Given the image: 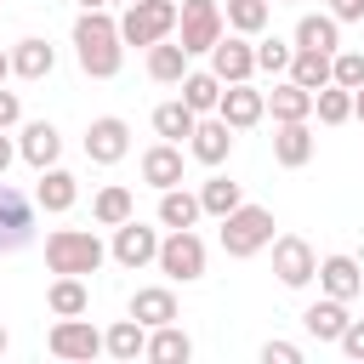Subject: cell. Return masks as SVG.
<instances>
[{
    "instance_id": "cell-29",
    "label": "cell",
    "mask_w": 364,
    "mask_h": 364,
    "mask_svg": "<svg viewBox=\"0 0 364 364\" xmlns=\"http://www.w3.org/2000/svg\"><path fill=\"white\" fill-rule=\"evenodd\" d=\"M91 216H97V228H119V222H131V216H136V199H131V188L108 182V188L91 199Z\"/></svg>"
},
{
    "instance_id": "cell-17",
    "label": "cell",
    "mask_w": 364,
    "mask_h": 364,
    "mask_svg": "<svg viewBox=\"0 0 364 364\" xmlns=\"http://www.w3.org/2000/svg\"><path fill=\"white\" fill-rule=\"evenodd\" d=\"M74 199H80L74 171L46 165V171H40V188H34V205H40V210H51V216H63V210H74Z\"/></svg>"
},
{
    "instance_id": "cell-4",
    "label": "cell",
    "mask_w": 364,
    "mask_h": 364,
    "mask_svg": "<svg viewBox=\"0 0 364 364\" xmlns=\"http://www.w3.org/2000/svg\"><path fill=\"white\" fill-rule=\"evenodd\" d=\"M171 28H176V0H125V17H119V40L125 46L171 40Z\"/></svg>"
},
{
    "instance_id": "cell-38",
    "label": "cell",
    "mask_w": 364,
    "mask_h": 364,
    "mask_svg": "<svg viewBox=\"0 0 364 364\" xmlns=\"http://www.w3.org/2000/svg\"><path fill=\"white\" fill-rule=\"evenodd\" d=\"M290 51H296V46H290V40H279V34H273V40H256V68L284 74V68H290Z\"/></svg>"
},
{
    "instance_id": "cell-37",
    "label": "cell",
    "mask_w": 364,
    "mask_h": 364,
    "mask_svg": "<svg viewBox=\"0 0 364 364\" xmlns=\"http://www.w3.org/2000/svg\"><path fill=\"white\" fill-rule=\"evenodd\" d=\"M330 80L336 85H364V51H330Z\"/></svg>"
},
{
    "instance_id": "cell-8",
    "label": "cell",
    "mask_w": 364,
    "mask_h": 364,
    "mask_svg": "<svg viewBox=\"0 0 364 364\" xmlns=\"http://www.w3.org/2000/svg\"><path fill=\"white\" fill-rule=\"evenodd\" d=\"M125 154H131V125L119 114H102L85 125V159L91 165H119Z\"/></svg>"
},
{
    "instance_id": "cell-9",
    "label": "cell",
    "mask_w": 364,
    "mask_h": 364,
    "mask_svg": "<svg viewBox=\"0 0 364 364\" xmlns=\"http://www.w3.org/2000/svg\"><path fill=\"white\" fill-rule=\"evenodd\" d=\"M108 256H114L119 267H131V273H136V267H148V262L159 256V228H148V222H136V216H131V222H119V228H114Z\"/></svg>"
},
{
    "instance_id": "cell-31",
    "label": "cell",
    "mask_w": 364,
    "mask_h": 364,
    "mask_svg": "<svg viewBox=\"0 0 364 364\" xmlns=\"http://www.w3.org/2000/svg\"><path fill=\"white\" fill-rule=\"evenodd\" d=\"M296 85H307V91H318V85H330V51H290V68H284Z\"/></svg>"
},
{
    "instance_id": "cell-2",
    "label": "cell",
    "mask_w": 364,
    "mask_h": 364,
    "mask_svg": "<svg viewBox=\"0 0 364 364\" xmlns=\"http://www.w3.org/2000/svg\"><path fill=\"white\" fill-rule=\"evenodd\" d=\"M108 262V245L91 233V228H57V233H46V267L51 273H97Z\"/></svg>"
},
{
    "instance_id": "cell-36",
    "label": "cell",
    "mask_w": 364,
    "mask_h": 364,
    "mask_svg": "<svg viewBox=\"0 0 364 364\" xmlns=\"http://www.w3.org/2000/svg\"><path fill=\"white\" fill-rule=\"evenodd\" d=\"M267 17H273L267 0H228V28L245 34V40H256V34L267 28Z\"/></svg>"
},
{
    "instance_id": "cell-1",
    "label": "cell",
    "mask_w": 364,
    "mask_h": 364,
    "mask_svg": "<svg viewBox=\"0 0 364 364\" xmlns=\"http://www.w3.org/2000/svg\"><path fill=\"white\" fill-rule=\"evenodd\" d=\"M74 57L91 80H114L119 63H125V40H119V23L108 17V6H91L74 17Z\"/></svg>"
},
{
    "instance_id": "cell-7",
    "label": "cell",
    "mask_w": 364,
    "mask_h": 364,
    "mask_svg": "<svg viewBox=\"0 0 364 364\" xmlns=\"http://www.w3.org/2000/svg\"><path fill=\"white\" fill-rule=\"evenodd\" d=\"M273 273H279V284H284V290L313 284V273H318L313 245H307L301 233H279V239H273Z\"/></svg>"
},
{
    "instance_id": "cell-35",
    "label": "cell",
    "mask_w": 364,
    "mask_h": 364,
    "mask_svg": "<svg viewBox=\"0 0 364 364\" xmlns=\"http://www.w3.org/2000/svg\"><path fill=\"white\" fill-rule=\"evenodd\" d=\"M233 205H245V193H239V182H228V176H210V182H199V210L205 216H228Z\"/></svg>"
},
{
    "instance_id": "cell-32",
    "label": "cell",
    "mask_w": 364,
    "mask_h": 364,
    "mask_svg": "<svg viewBox=\"0 0 364 364\" xmlns=\"http://www.w3.org/2000/svg\"><path fill=\"white\" fill-rule=\"evenodd\" d=\"M313 114H318V125H347V119H353V91L336 85V80L318 85V91H313Z\"/></svg>"
},
{
    "instance_id": "cell-15",
    "label": "cell",
    "mask_w": 364,
    "mask_h": 364,
    "mask_svg": "<svg viewBox=\"0 0 364 364\" xmlns=\"http://www.w3.org/2000/svg\"><path fill=\"white\" fill-rule=\"evenodd\" d=\"M57 154H63L57 125H51V119H28L23 136H17V159H28L34 171H46V165H57Z\"/></svg>"
},
{
    "instance_id": "cell-5",
    "label": "cell",
    "mask_w": 364,
    "mask_h": 364,
    "mask_svg": "<svg viewBox=\"0 0 364 364\" xmlns=\"http://www.w3.org/2000/svg\"><path fill=\"white\" fill-rule=\"evenodd\" d=\"M159 273L165 279H176V284H193V279H205V239L193 233V228H171L165 239H159Z\"/></svg>"
},
{
    "instance_id": "cell-24",
    "label": "cell",
    "mask_w": 364,
    "mask_h": 364,
    "mask_svg": "<svg viewBox=\"0 0 364 364\" xmlns=\"http://www.w3.org/2000/svg\"><path fill=\"white\" fill-rule=\"evenodd\" d=\"M46 307H51L57 318H74V313H85V307H91V290H85V279H80V273H57V279H51V290H46Z\"/></svg>"
},
{
    "instance_id": "cell-23",
    "label": "cell",
    "mask_w": 364,
    "mask_h": 364,
    "mask_svg": "<svg viewBox=\"0 0 364 364\" xmlns=\"http://www.w3.org/2000/svg\"><path fill=\"white\" fill-rule=\"evenodd\" d=\"M142 358H154V364H188V358H193V341H188V336L176 330V318H171V324H154V330H148Z\"/></svg>"
},
{
    "instance_id": "cell-6",
    "label": "cell",
    "mask_w": 364,
    "mask_h": 364,
    "mask_svg": "<svg viewBox=\"0 0 364 364\" xmlns=\"http://www.w3.org/2000/svg\"><path fill=\"white\" fill-rule=\"evenodd\" d=\"M176 28H182V51L188 57H205L222 40V6L216 0H182L176 6Z\"/></svg>"
},
{
    "instance_id": "cell-44",
    "label": "cell",
    "mask_w": 364,
    "mask_h": 364,
    "mask_svg": "<svg viewBox=\"0 0 364 364\" xmlns=\"http://www.w3.org/2000/svg\"><path fill=\"white\" fill-rule=\"evenodd\" d=\"M353 119H364V85H353Z\"/></svg>"
},
{
    "instance_id": "cell-22",
    "label": "cell",
    "mask_w": 364,
    "mask_h": 364,
    "mask_svg": "<svg viewBox=\"0 0 364 364\" xmlns=\"http://www.w3.org/2000/svg\"><path fill=\"white\" fill-rule=\"evenodd\" d=\"M267 97V114H273V125L279 119H313V91L307 85H296V80H279L273 91H262Z\"/></svg>"
},
{
    "instance_id": "cell-21",
    "label": "cell",
    "mask_w": 364,
    "mask_h": 364,
    "mask_svg": "<svg viewBox=\"0 0 364 364\" xmlns=\"http://www.w3.org/2000/svg\"><path fill=\"white\" fill-rule=\"evenodd\" d=\"M290 46H301V51H341V23L330 11H307L296 23V40Z\"/></svg>"
},
{
    "instance_id": "cell-34",
    "label": "cell",
    "mask_w": 364,
    "mask_h": 364,
    "mask_svg": "<svg viewBox=\"0 0 364 364\" xmlns=\"http://www.w3.org/2000/svg\"><path fill=\"white\" fill-rule=\"evenodd\" d=\"M193 119H199V114H193V108H188L182 97H176V102H159V108H154V131H159L165 142H182V136H193Z\"/></svg>"
},
{
    "instance_id": "cell-14",
    "label": "cell",
    "mask_w": 364,
    "mask_h": 364,
    "mask_svg": "<svg viewBox=\"0 0 364 364\" xmlns=\"http://www.w3.org/2000/svg\"><path fill=\"white\" fill-rule=\"evenodd\" d=\"M188 154L199 165H222L233 154V125L216 114V119H193V136H188Z\"/></svg>"
},
{
    "instance_id": "cell-48",
    "label": "cell",
    "mask_w": 364,
    "mask_h": 364,
    "mask_svg": "<svg viewBox=\"0 0 364 364\" xmlns=\"http://www.w3.org/2000/svg\"><path fill=\"white\" fill-rule=\"evenodd\" d=\"M0 353H6V330H0Z\"/></svg>"
},
{
    "instance_id": "cell-13",
    "label": "cell",
    "mask_w": 364,
    "mask_h": 364,
    "mask_svg": "<svg viewBox=\"0 0 364 364\" xmlns=\"http://www.w3.org/2000/svg\"><path fill=\"white\" fill-rule=\"evenodd\" d=\"M216 114H222L233 131H250V125H262L267 97H262L250 80H233V85H222V97H216Z\"/></svg>"
},
{
    "instance_id": "cell-10",
    "label": "cell",
    "mask_w": 364,
    "mask_h": 364,
    "mask_svg": "<svg viewBox=\"0 0 364 364\" xmlns=\"http://www.w3.org/2000/svg\"><path fill=\"white\" fill-rule=\"evenodd\" d=\"M23 245H34V205H28L11 182H0V250L11 256V250H23Z\"/></svg>"
},
{
    "instance_id": "cell-28",
    "label": "cell",
    "mask_w": 364,
    "mask_h": 364,
    "mask_svg": "<svg viewBox=\"0 0 364 364\" xmlns=\"http://www.w3.org/2000/svg\"><path fill=\"white\" fill-rule=\"evenodd\" d=\"M188 74V51H182V40L171 46V40H154L148 46V80H159V85H176Z\"/></svg>"
},
{
    "instance_id": "cell-47",
    "label": "cell",
    "mask_w": 364,
    "mask_h": 364,
    "mask_svg": "<svg viewBox=\"0 0 364 364\" xmlns=\"http://www.w3.org/2000/svg\"><path fill=\"white\" fill-rule=\"evenodd\" d=\"M102 6H125V0H102Z\"/></svg>"
},
{
    "instance_id": "cell-30",
    "label": "cell",
    "mask_w": 364,
    "mask_h": 364,
    "mask_svg": "<svg viewBox=\"0 0 364 364\" xmlns=\"http://www.w3.org/2000/svg\"><path fill=\"white\" fill-rule=\"evenodd\" d=\"M205 210H199V193H188L182 182L159 193V228H193Z\"/></svg>"
},
{
    "instance_id": "cell-49",
    "label": "cell",
    "mask_w": 364,
    "mask_h": 364,
    "mask_svg": "<svg viewBox=\"0 0 364 364\" xmlns=\"http://www.w3.org/2000/svg\"><path fill=\"white\" fill-rule=\"evenodd\" d=\"M273 6H296V0H273Z\"/></svg>"
},
{
    "instance_id": "cell-43",
    "label": "cell",
    "mask_w": 364,
    "mask_h": 364,
    "mask_svg": "<svg viewBox=\"0 0 364 364\" xmlns=\"http://www.w3.org/2000/svg\"><path fill=\"white\" fill-rule=\"evenodd\" d=\"M11 159H17V142H11V136H6V131H0V176H6V171H11Z\"/></svg>"
},
{
    "instance_id": "cell-16",
    "label": "cell",
    "mask_w": 364,
    "mask_h": 364,
    "mask_svg": "<svg viewBox=\"0 0 364 364\" xmlns=\"http://www.w3.org/2000/svg\"><path fill=\"white\" fill-rule=\"evenodd\" d=\"M273 159H279L284 171L307 165V159H313V125H307V119H279V131H273Z\"/></svg>"
},
{
    "instance_id": "cell-3",
    "label": "cell",
    "mask_w": 364,
    "mask_h": 364,
    "mask_svg": "<svg viewBox=\"0 0 364 364\" xmlns=\"http://www.w3.org/2000/svg\"><path fill=\"white\" fill-rule=\"evenodd\" d=\"M267 245H273V210L267 205H233L222 216V250L233 262H245V256H256Z\"/></svg>"
},
{
    "instance_id": "cell-11",
    "label": "cell",
    "mask_w": 364,
    "mask_h": 364,
    "mask_svg": "<svg viewBox=\"0 0 364 364\" xmlns=\"http://www.w3.org/2000/svg\"><path fill=\"white\" fill-rule=\"evenodd\" d=\"M46 347H51L57 358H97V353H102V330L74 313V318H57V324H51Z\"/></svg>"
},
{
    "instance_id": "cell-25",
    "label": "cell",
    "mask_w": 364,
    "mask_h": 364,
    "mask_svg": "<svg viewBox=\"0 0 364 364\" xmlns=\"http://www.w3.org/2000/svg\"><path fill=\"white\" fill-rule=\"evenodd\" d=\"M301 324H307V336H318V341H336V336L347 330V301H336V296H318V301H307Z\"/></svg>"
},
{
    "instance_id": "cell-42",
    "label": "cell",
    "mask_w": 364,
    "mask_h": 364,
    "mask_svg": "<svg viewBox=\"0 0 364 364\" xmlns=\"http://www.w3.org/2000/svg\"><path fill=\"white\" fill-rule=\"evenodd\" d=\"M330 17L336 23H358L364 17V0H330Z\"/></svg>"
},
{
    "instance_id": "cell-40",
    "label": "cell",
    "mask_w": 364,
    "mask_h": 364,
    "mask_svg": "<svg viewBox=\"0 0 364 364\" xmlns=\"http://www.w3.org/2000/svg\"><path fill=\"white\" fill-rule=\"evenodd\" d=\"M262 364H301V347L296 341H267L262 347Z\"/></svg>"
},
{
    "instance_id": "cell-33",
    "label": "cell",
    "mask_w": 364,
    "mask_h": 364,
    "mask_svg": "<svg viewBox=\"0 0 364 364\" xmlns=\"http://www.w3.org/2000/svg\"><path fill=\"white\" fill-rule=\"evenodd\" d=\"M176 85H182V102H188L193 114H210V108H216V97H222V80H216L210 68H205V74H193V68H188Z\"/></svg>"
},
{
    "instance_id": "cell-19",
    "label": "cell",
    "mask_w": 364,
    "mask_h": 364,
    "mask_svg": "<svg viewBox=\"0 0 364 364\" xmlns=\"http://www.w3.org/2000/svg\"><path fill=\"white\" fill-rule=\"evenodd\" d=\"M142 182L159 188V193L176 188V182H182V148H176V142H154V148L142 154Z\"/></svg>"
},
{
    "instance_id": "cell-12",
    "label": "cell",
    "mask_w": 364,
    "mask_h": 364,
    "mask_svg": "<svg viewBox=\"0 0 364 364\" xmlns=\"http://www.w3.org/2000/svg\"><path fill=\"white\" fill-rule=\"evenodd\" d=\"M205 57H210V74H216L222 85H233V80H250V74H256V46H250L245 34H222Z\"/></svg>"
},
{
    "instance_id": "cell-26",
    "label": "cell",
    "mask_w": 364,
    "mask_h": 364,
    "mask_svg": "<svg viewBox=\"0 0 364 364\" xmlns=\"http://www.w3.org/2000/svg\"><path fill=\"white\" fill-rule=\"evenodd\" d=\"M142 347H148V330H142L136 318H119V324H108V330H102V353H108V358H119V364H136V358H142Z\"/></svg>"
},
{
    "instance_id": "cell-27",
    "label": "cell",
    "mask_w": 364,
    "mask_h": 364,
    "mask_svg": "<svg viewBox=\"0 0 364 364\" xmlns=\"http://www.w3.org/2000/svg\"><path fill=\"white\" fill-rule=\"evenodd\" d=\"M51 68H57V51L46 40H17L11 46V74L17 80H46Z\"/></svg>"
},
{
    "instance_id": "cell-41",
    "label": "cell",
    "mask_w": 364,
    "mask_h": 364,
    "mask_svg": "<svg viewBox=\"0 0 364 364\" xmlns=\"http://www.w3.org/2000/svg\"><path fill=\"white\" fill-rule=\"evenodd\" d=\"M17 119H23V102H17V91H6V85H0V131H11Z\"/></svg>"
},
{
    "instance_id": "cell-20",
    "label": "cell",
    "mask_w": 364,
    "mask_h": 364,
    "mask_svg": "<svg viewBox=\"0 0 364 364\" xmlns=\"http://www.w3.org/2000/svg\"><path fill=\"white\" fill-rule=\"evenodd\" d=\"M131 318H136L142 330L171 324V318H176V296H171V284H142V290L131 296Z\"/></svg>"
},
{
    "instance_id": "cell-39",
    "label": "cell",
    "mask_w": 364,
    "mask_h": 364,
    "mask_svg": "<svg viewBox=\"0 0 364 364\" xmlns=\"http://www.w3.org/2000/svg\"><path fill=\"white\" fill-rule=\"evenodd\" d=\"M336 347H341L347 358H364V318H347V330L336 336Z\"/></svg>"
},
{
    "instance_id": "cell-46",
    "label": "cell",
    "mask_w": 364,
    "mask_h": 364,
    "mask_svg": "<svg viewBox=\"0 0 364 364\" xmlns=\"http://www.w3.org/2000/svg\"><path fill=\"white\" fill-rule=\"evenodd\" d=\"M91 6H102V0H80V11H91Z\"/></svg>"
},
{
    "instance_id": "cell-18",
    "label": "cell",
    "mask_w": 364,
    "mask_h": 364,
    "mask_svg": "<svg viewBox=\"0 0 364 364\" xmlns=\"http://www.w3.org/2000/svg\"><path fill=\"white\" fill-rule=\"evenodd\" d=\"M313 279H318V284H324V296H336V301H353V296L364 290V273H358V262H353V256H324Z\"/></svg>"
},
{
    "instance_id": "cell-45",
    "label": "cell",
    "mask_w": 364,
    "mask_h": 364,
    "mask_svg": "<svg viewBox=\"0 0 364 364\" xmlns=\"http://www.w3.org/2000/svg\"><path fill=\"white\" fill-rule=\"evenodd\" d=\"M6 74H11V51H0V85H6Z\"/></svg>"
}]
</instances>
